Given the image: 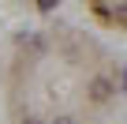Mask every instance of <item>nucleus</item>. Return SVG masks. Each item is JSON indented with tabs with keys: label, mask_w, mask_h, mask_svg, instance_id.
<instances>
[{
	"label": "nucleus",
	"mask_w": 127,
	"mask_h": 124,
	"mask_svg": "<svg viewBox=\"0 0 127 124\" xmlns=\"http://www.w3.org/2000/svg\"><path fill=\"white\" fill-rule=\"evenodd\" d=\"M90 94H94L97 102H105V98L112 94V87H108V79H94V87H90Z\"/></svg>",
	"instance_id": "1"
},
{
	"label": "nucleus",
	"mask_w": 127,
	"mask_h": 124,
	"mask_svg": "<svg viewBox=\"0 0 127 124\" xmlns=\"http://www.w3.org/2000/svg\"><path fill=\"white\" fill-rule=\"evenodd\" d=\"M60 124H71V120H60Z\"/></svg>",
	"instance_id": "2"
},
{
	"label": "nucleus",
	"mask_w": 127,
	"mask_h": 124,
	"mask_svg": "<svg viewBox=\"0 0 127 124\" xmlns=\"http://www.w3.org/2000/svg\"><path fill=\"white\" fill-rule=\"evenodd\" d=\"M26 124H37V120H26Z\"/></svg>",
	"instance_id": "3"
}]
</instances>
